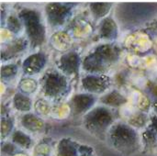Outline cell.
<instances>
[{
    "label": "cell",
    "mask_w": 157,
    "mask_h": 156,
    "mask_svg": "<svg viewBox=\"0 0 157 156\" xmlns=\"http://www.w3.org/2000/svg\"><path fill=\"white\" fill-rule=\"evenodd\" d=\"M155 110H156L157 112V103H155Z\"/></svg>",
    "instance_id": "8"
},
{
    "label": "cell",
    "mask_w": 157,
    "mask_h": 156,
    "mask_svg": "<svg viewBox=\"0 0 157 156\" xmlns=\"http://www.w3.org/2000/svg\"><path fill=\"white\" fill-rule=\"evenodd\" d=\"M47 13L52 23L62 24L69 13V7L62 4H50L47 6Z\"/></svg>",
    "instance_id": "4"
},
{
    "label": "cell",
    "mask_w": 157,
    "mask_h": 156,
    "mask_svg": "<svg viewBox=\"0 0 157 156\" xmlns=\"http://www.w3.org/2000/svg\"><path fill=\"white\" fill-rule=\"evenodd\" d=\"M61 64L63 67H65V71L74 72L75 69H77L78 66V57L75 53H69L64 55L61 60Z\"/></svg>",
    "instance_id": "5"
},
{
    "label": "cell",
    "mask_w": 157,
    "mask_h": 156,
    "mask_svg": "<svg viewBox=\"0 0 157 156\" xmlns=\"http://www.w3.org/2000/svg\"><path fill=\"white\" fill-rule=\"evenodd\" d=\"M116 31V26L111 18H106L102 23L101 34L104 37H111Z\"/></svg>",
    "instance_id": "6"
},
{
    "label": "cell",
    "mask_w": 157,
    "mask_h": 156,
    "mask_svg": "<svg viewBox=\"0 0 157 156\" xmlns=\"http://www.w3.org/2000/svg\"><path fill=\"white\" fill-rule=\"evenodd\" d=\"M66 86V80L62 75H60V74L55 72L48 74L45 78V83L43 84L45 94L49 97L60 95Z\"/></svg>",
    "instance_id": "3"
},
{
    "label": "cell",
    "mask_w": 157,
    "mask_h": 156,
    "mask_svg": "<svg viewBox=\"0 0 157 156\" xmlns=\"http://www.w3.org/2000/svg\"><path fill=\"white\" fill-rule=\"evenodd\" d=\"M20 17L23 19L28 35L33 45H39L42 43L45 38V30L40 22V16L33 10H23L20 13Z\"/></svg>",
    "instance_id": "2"
},
{
    "label": "cell",
    "mask_w": 157,
    "mask_h": 156,
    "mask_svg": "<svg viewBox=\"0 0 157 156\" xmlns=\"http://www.w3.org/2000/svg\"><path fill=\"white\" fill-rule=\"evenodd\" d=\"M110 7H111V5H109V4L97 3V4L91 5V8L94 11L95 15H97V16H104L105 14L108 13V11Z\"/></svg>",
    "instance_id": "7"
},
{
    "label": "cell",
    "mask_w": 157,
    "mask_h": 156,
    "mask_svg": "<svg viewBox=\"0 0 157 156\" xmlns=\"http://www.w3.org/2000/svg\"><path fill=\"white\" fill-rule=\"evenodd\" d=\"M109 138L114 147L124 153L133 152L137 144V136L133 130L130 129L126 125L119 124L115 128L109 131Z\"/></svg>",
    "instance_id": "1"
}]
</instances>
